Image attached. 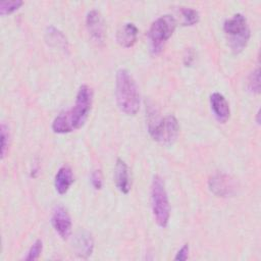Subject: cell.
Wrapping results in <instances>:
<instances>
[{
    "mask_svg": "<svg viewBox=\"0 0 261 261\" xmlns=\"http://www.w3.org/2000/svg\"><path fill=\"white\" fill-rule=\"evenodd\" d=\"M189 256V245L185 244L176 253L174 260H187Z\"/></svg>",
    "mask_w": 261,
    "mask_h": 261,
    "instance_id": "22",
    "label": "cell"
},
{
    "mask_svg": "<svg viewBox=\"0 0 261 261\" xmlns=\"http://www.w3.org/2000/svg\"><path fill=\"white\" fill-rule=\"evenodd\" d=\"M151 207L157 224L160 227H166L170 217V206L165 184L159 175H155L152 181Z\"/></svg>",
    "mask_w": 261,
    "mask_h": 261,
    "instance_id": "4",
    "label": "cell"
},
{
    "mask_svg": "<svg viewBox=\"0 0 261 261\" xmlns=\"http://www.w3.org/2000/svg\"><path fill=\"white\" fill-rule=\"evenodd\" d=\"M8 146H9L8 127L4 123H2L1 124V159H3L6 156V153L8 152Z\"/></svg>",
    "mask_w": 261,
    "mask_h": 261,
    "instance_id": "20",
    "label": "cell"
},
{
    "mask_svg": "<svg viewBox=\"0 0 261 261\" xmlns=\"http://www.w3.org/2000/svg\"><path fill=\"white\" fill-rule=\"evenodd\" d=\"M234 180L225 173H216L209 179L210 191L218 197H229L236 193Z\"/></svg>",
    "mask_w": 261,
    "mask_h": 261,
    "instance_id": "7",
    "label": "cell"
},
{
    "mask_svg": "<svg viewBox=\"0 0 261 261\" xmlns=\"http://www.w3.org/2000/svg\"><path fill=\"white\" fill-rule=\"evenodd\" d=\"M187 53H188V55L185 56V64L188 66V65H191L192 61L194 60V53L192 50L187 51Z\"/></svg>",
    "mask_w": 261,
    "mask_h": 261,
    "instance_id": "23",
    "label": "cell"
},
{
    "mask_svg": "<svg viewBox=\"0 0 261 261\" xmlns=\"http://www.w3.org/2000/svg\"><path fill=\"white\" fill-rule=\"evenodd\" d=\"M73 182V173L68 165L61 166L55 174L54 186L58 194H65Z\"/></svg>",
    "mask_w": 261,
    "mask_h": 261,
    "instance_id": "13",
    "label": "cell"
},
{
    "mask_svg": "<svg viewBox=\"0 0 261 261\" xmlns=\"http://www.w3.org/2000/svg\"><path fill=\"white\" fill-rule=\"evenodd\" d=\"M73 249L75 251V254L81 258H88L94 249V241L92 236L87 232L83 231L80 232L74 240L73 243Z\"/></svg>",
    "mask_w": 261,
    "mask_h": 261,
    "instance_id": "14",
    "label": "cell"
},
{
    "mask_svg": "<svg viewBox=\"0 0 261 261\" xmlns=\"http://www.w3.org/2000/svg\"><path fill=\"white\" fill-rule=\"evenodd\" d=\"M42 250H43V243L41 240H37L33 245L32 247L30 248L27 256L23 258L24 260H37L41 253H42Z\"/></svg>",
    "mask_w": 261,
    "mask_h": 261,
    "instance_id": "19",
    "label": "cell"
},
{
    "mask_svg": "<svg viewBox=\"0 0 261 261\" xmlns=\"http://www.w3.org/2000/svg\"><path fill=\"white\" fill-rule=\"evenodd\" d=\"M176 28V19L170 14H164L155 19L149 30L148 38L153 54H159L165 43L172 36Z\"/></svg>",
    "mask_w": 261,
    "mask_h": 261,
    "instance_id": "5",
    "label": "cell"
},
{
    "mask_svg": "<svg viewBox=\"0 0 261 261\" xmlns=\"http://www.w3.org/2000/svg\"><path fill=\"white\" fill-rule=\"evenodd\" d=\"M257 117H259V110H258V112H257ZM257 123H259V120H258V118H257Z\"/></svg>",
    "mask_w": 261,
    "mask_h": 261,
    "instance_id": "24",
    "label": "cell"
},
{
    "mask_svg": "<svg viewBox=\"0 0 261 261\" xmlns=\"http://www.w3.org/2000/svg\"><path fill=\"white\" fill-rule=\"evenodd\" d=\"M148 128L151 137L155 141L165 145L172 144L179 134L178 121L171 114L159 119H149Z\"/></svg>",
    "mask_w": 261,
    "mask_h": 261,
    "instance_id": "6",
    "label": "cell"
},
{
    "mask_svg": "<svg viewBox=\"0 0 261 261\" xmlns=\"http://www.w3.org/2000/svg\"><path fill=\"white\" fill-rule=\"evenodd\" d=\"M210 106H211L213 115L215 116L217 121L224 123L228 120L230 115V109H229L228 102L226 101V99L222 94L218 92L211 94Z\"/></svg>",
    "mask_w": 261,
    "mask_h": 261,
    "instance_id": "10",
    "label": "cell"
},
{
    "mask_svg": "<svg viewBox=\"0 0 261 261\" xmlns=\"http://www.w3.org/2000/svg\"><path fill=\"white\" fill-rule=\"evenodd\" d=\"M138 39V28L132 23L126 22L120 27L116 34L117 43L124 48H129L135 45Z\"/></svg>",
    "mask_w": 261,
    "mask_h": 261,
    "instance_id": "12",
    "label": "cell"
},
{
    "mask_svg": "<svg viewBox=\"0 0 261 261\" xmlns=\"http://www.w3.org/2000/svg\"><path fill=\"white\" fill-rule=\"evenodd\" d=\"M93 102L92 89L83 85L80 87L74 106L57 115L52 122V129L57 134H67L79 129L86 122Z\"/></svg>",
    "mask_w": 261,
    "mask_h": 261,
    "instance_id": "1",
    "label": "cell"
},
{
    "mask_svg": "<svg viewBox=\"0 0 261 261\" xmlns=\"http://www.w3.org/2000/svg\"><path fill=\"white\" fill-rule=\"evenodd\" d=\"M46 40H47L49 45L60 48L62 50H66L67 47H68L67 40H66L65 36L53 25H50V27L47 28V30H46Z\"/></svg>",
    "mask_w": 261,
    "mask_h": 261,
    "instance_id": "15",
    "label": "cell"
},
{
    "mask_svg": "<svg viewBox=\"0 0 261 261\" xmlns=\"http://www.w3.org/2000/svg\"><path fill=\"white\" fill-rule=\"evenodd\" d=\"M91 182L95 190H100L103 186V177L100 170H94L91 174Z\"/></svg>",
    "mask_w": 261,
    "mask_h": 261,
    "instance_id": "21",
    "label": "cell"
},
{
    "mask_svg": "<svg viewBox=\"0 0 261 261\" xmlns=\"http://www.w3.org/2000/svg\"><path fill=\"white\" fill-rule=\"evenodd\" d=\"M114 181L116 188L122 194H127L130 190V180L128 174V168L125 162L121 159H117L114 167Z\"/></svg>",
    "mask_w": 261,
    "mask_h": 261,
    "instance_id": "11",
    "label": "cell"
},
{
    "mask_svg": "<svg viewBox=\"0 0 261 261\" xmlns=\"http://www.w3.org/2000/svg\"><path fill=\"white\" fill-rule=\"evenodd\" d=\"M51 222L56 232L63 239H67L71 233V219L66 209L62 206H56L53 210Z\"/></svg>",
    "mask_w": 261,
    "mask_h": 261,
    "instance_id": "9",
    "label": "cell"
},
{
    "mask_svg": "<svg viewBox=\"0 0 261 261\" xmlns=\"http://www.w3.org/2000/svg\"><path fill=\"white\" fill-rule=\"evenodd\" d=\"M223 31L227 36L230 49L234 53L243 51L250 39V29L246 17L242 13H236L224 21Z\"/></svg>",
    "mask_w": 261,
    "mask_h": 261,
    "instance_id": "3",
    "label": "cell"
},
{
    "mask_svg": "<svg viewBox=\"0 0 261 261\" xmlns=\"http://www.w3.org/2000/svg\"><path fill=\"white\" fill-rule=\"evenodd\" d=\"M115 96L119 109L127 114L135 115L140 109V94L137 84L126 69L116 72Z\"/></svg>",
    "mask_w": 261,
    "mask_h": 261,
    "instance_id": "2",
    "label": "cell"
},
{
    "mask_svg": "<svg viewBox=\"0 0 261 261\" xmlns=\"http://www.w3.org/2000/svg\"><path fill=\"white\" fill-rule=\"evenodd\" d=\"M182 25H194L199 21V12L190 7H180Z\"/></svg>",
    "mask_w": 261,
    "mask_h": 261,
    "instance_id": "16",
    "label": "cell"
},
{
    "mask_svg": "<svg viewBox=\"0 0 261 261\" xmlns=\"http://www.w3.org/2000/svg\"><path fill=\"white\" fill-rule=\"evenodd\" d=\"M248 88L252 93L259 94L260 92V69L257 67L248 79Z\"/></svg>",
    "mask_w": 261,
    "mask_h": 261,
    "instance_id": "18",
    "label": "cell"
},
{
    "mask_svg": "<svg viewBox=\"0 0 261 261\" xmlns=\"http://www.w3.org/2000/svg\"><path fill=\"white\" fill-rule=\"evenodd\" d=\"M86 25L91 38L97 44H103L105 40V24L103 17L98 10L93 9L88 12Z\"/></svg>",
    "mask_w": 261,
    "mask_h": 261,
    "instance_id": "8",
    "label": "cell"
},
{
    "mask_svg": "<svg viewBox=\"0 0 261 261\" xmlns=\"http://www.w3.org/2000/svg\"><path fill=\"white\" fill-rule=\"evenodd\" d=\"M23 2L21 0H9V1H2L0 2V14L1 15H8L17 10Z\"/></svg>",
    "mask_w": 261,
    "mask_h": 261,
    "instance_id": "17",
    "label": "cell"
}]
</instances>
